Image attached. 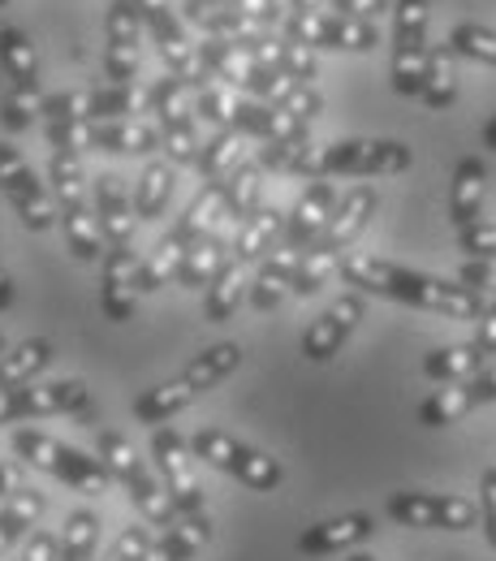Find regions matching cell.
Here are the masks:
<instances>
[{"instance_id":"cell-1","label":"cell","mask_w":496,"mask_h":561,"mask_svg":"<svg viewBox=\"0 0 496 561\" xmlns=\"http://www.w3.org/2000/svg\"><path fill=\"white\" fill-rule=\"evenodd\" d=\"M337 273L346 277V285H355L358 294H380V298H393L402 307L436 311L449 320H480L493 302V298L466 289L462 280L431 277V273L393 264V260H376V255H346Z\"/></svg>"},{"instance_id":"cell-2","label":"cell","mask_w":496,"mask_h":561,"mask_svg":"<svg viewBox=\"0 0 496 561\" xmlns=\"http://www.w3.org/2000/svg\"><path fill=\"white\" fill-rule=\"evenodd\" d=\"M238 367H242V346L238 342H216L204 354H195L173 380H164V385L147 389L142 398H135V420L164 427L177 411H186L191 402H199L220 380H229Z\"/></svg>"},{"instance_id":"cell-3","label":"cell","mask_w":496,"mask_h":561,"mask_svg":"<svg viewBox=\"0 0 496 561\" xmlns=\"http://www.w3.org/2000/svg\"><path fill=\"white\" fill-rule=\"evenodd\" d=\"M13 454H18L22 467H35V471L61 480L66 489L82 492V496H104L113 484V471L104 467V458H91V454L73 449V445L48 436V432H35V427L13 432Z\"/></svg>"},{"instance_id":"cell-4","label":"cell","mask_w":496,"mask_h":561,"mask_svg":"<svg viewBox=\"0 0 496 561\" xmlns=\"http://www.w3.org/2000/svg\"><path fill=\"white\" fill-rule=\"evenodd\" d=\"M95 454L104 458V467L113 471V480H122V484H126L130 505L139 510L151 527L169 531V527L182 518V514H177V505H173V496H169L164 484L147 471V462L135 454V445H130L122 432H113V427H95Z\"/></svg>"},{"instance_id":"cell-5","label":"cell","mask_w":496,"mask_h":561,"mask_svg":"<svg viewBox=\"0 0 496 561\" xmlns=\"http://www.w3.org/2000/svg\"><path fill=\"white\" fill-rule=\"evenodd\" d=\"M191 454L255 492L281 489V480H285V467L277 458H268L264 449H255V445H246V440H238V436H229V432H220V427H199V432L191 436Z\"/></svg>"},{"instance_id":"cell-6","label":"cell","mask_w":496,"mask_h":561,"mask_svg":"<svg viewBox=\"0 0 496 561\" xmlns=\"http://www.w3.org/2000/svg\"><path fill=\"white\" fill-rule=\"evenodd\" d=\"M155 122H160V139H164V160H173L177 169L182 164H195L199 151H204V139H199V113H195V91L164 73L151 82V108Z\"/></svg>"},{"instance_id":"cell-7","label":"cell","mask_w":496,"mask_h":561,"mask_svg":"<svg viewBox=\"0 0 496 561\" xmlns=\"http://www.w3.org/2000/svg\"><path fill=\"white\" fill-rule=\"evenodd\" d=\"M151 458H155L160 484H164V492L173 496L177 514L191 518V523H212V518H208L204 484H199V476H195L191 440H186L177 427H155V432H151Z\"/></svg>"},{"instance_id":"cell-8","label":"cell","mask_w":496,"mask_h":561,"mask_svg":"<svg viewBox=\"0 0 496 561\" xmlns=\"http://www.w3.org/2000/svg\"><path fill=\"white\" fill-rule=\"evenodd\" d=\"M415 164V151L397 139H342L320 147V178H393Z\"/></svg>"},{"instance_id":"cell-9","label":"cell","mask_w":496,"mask_h":561,"mask_svg":"<svg viewBox=\"0 0 496 561\" xmlns=\"http://www.w3.org/2000/svg\"><path fill=\"white\" fill-rule=\"evenodd\" d=\"M427 18H431L427 0H397L393 4V66H389V78H393L397 95H419L424 91V70L427 57H431Z\"/></svg>"},{"instance_id":"cell-10","label":"cell","mask_w":496,"mask_h":561,"mask_svg":"<svg viewBox=\"0 0 496 561\" xmlns=\"http://www.w3.org/2000/svg\"><path fill=\"white\" fill-rule=\"evenodd\" d=\"M384 514L393 523L419 527V531H471L480 523V505L458 492H393L384 501Z\"/></svg>"},{"instance_id":"cell-11","label":"cell","mask_w":496,"mask_h":561,"mask_svg":"<svg viewBox=\"0 0 496 561\" xmlns=\"http://www.w3.org/2000/svg\"><path fill=\"white\" fill-rule=\"evenodd\" d=\"M285 39L302 44V48H333V53H371L380 44V26L376 22H355V18H342V13H293L281 22Z\"/></svg>"},{"instance_id":"cell-12","label":"cell","mask_w":496,"mask_h":561,"mask_svg":"<svg viewBox=\"0 0 496 561\" xmlns=\"http://www.w3.org/2000/svg\"><path fill=\"white\" fill-rule=\"evenodd\" d=\"M0 195L13 204L18 220H22L31 233H44V229L57 225V208H53L44 182H39L35 169L22 160V151L9 147V142H0Z\"/></svg>"},{"instance_id":"cell-13","label":"cell","mask_w":496,"mask_h":561,"mask_svg":"<svg viewBox=\"0 0 496 561\" xmlns=\"http://www.w3.org/2000/svg\"><path fill=\"white\" fill-rule=\"evenodd\" d=\"M91 393L82 380H48V385H22V389H0V423L13 420H44V415H70L86 411Z\"/></svg>"},{"instance_id":"cell-14","label":"cell","mask_w":496,"mask_h":561,"mask_svg":"<svg viewBox=\"0 0 496 561\" xmlns=\"http://www.w3.org/2000/svg\"><path fill=\"white\" fill-rule=\"evenodd\" d=\"M142 9L139 0H108L104 13V73L108 82H135L139 78L142 44Z\"/></svg>"},{"instance_id":"cell-15","label":"cell","mask_w":496,"mask_h":561,"mask_svg":"<svg viewBox=\"0 0 496 561\" xmlns=\"http://www.w3.org/2000/svg\"><path fill=\"white\" fill-rule=\"evenodd\" d=\"M488 402H496V363L475 371L471 380H453V385L436 389L431 398H424L419 402V423L424 427H449V423H458L462 415H471Z\"/></svg>"},{"instance_id":"cell-16","label":"cell","mask_w":496,"mask_h":561,"mask_svg":"<svg viewBox=\"0 0 496 561\" xmlns=\"http://www.w3.org/2000/svg\"><path fill=\"white\" fill-rule=\"evenodd\" d=\"M367 316V302H362V294L350 289V294H342L307 333H302V358H311V363H328L333 354H342V346L350 342V333L358 329V320Z\"/></svg>"},{"instance_id":"cell-17","label":"cell","mask_w":496,"mask_h":561,"mask_svg":"<svg viewBox=\"0 0 496 561\" xmlns=\"http://www.w3.org/2000/svg\"><path fill=\"white\" fill-rule=\"evenodd\" d=\"M376 186H350L346 195H342V204L333 211V220L324 225V233L307 247V251H320V255H333V260H346V251H350V242H355L358 233L367 229V220L376 216Z\"/></svg>"},{"instance_id":"cell-18","label":"cell","mask_w":496,"mask_h":561,"mask_svg":"<svg viewBox=\"0 0 496 561\" xmlns=\"http://www.w3.org/2000/svg\"><path fill=\"white\" fill-rule=\"evenodd\" d=\"M139 268L142 260L130 247H108L100 264V307L113 324H126L135 316V294H139Z\"/></svg>"},{"instance_id":"cell-19","label":"cell","mask_w":496,"mask_h":561,"mask_svg":"<svg viewBox=\"0 0 496 561\" xmlns=\"http://www.w3.org/2000/svg\"><path fill=\"white\" fill-rule=\"evenodd\" d=\"M337 204H342V195H337V186H333L328 178L311 182V186L298 195V204L285 211V242H281V247L307 251V247H311V242L324 233V225L333 220Z\"/></svg>"},{"instance_id":"cell-20","label":"cell","mask_w":496,"mask_h":561,"mask_svg":"<svg viewBox=\"0 0 496 561\" xmlns=\"http://www.w3.org/2000/svg\"><path fill=\"white\" fill-rule=\"evenodd\" d=\"M376 536V518L367 510H350V514H337V518H324V523H311L302 536H298V549L307 558H333V553H350L362 540Z\"/></svg>"},{"instance_id":"cell-21","label":"cell","mask_w":496,"mask_h":561,"mask_svg":"<svg viewBox=\"0 0 496 561\" xmlns=\"http://www.w3.org/2000/svg\"><path fill=\"white\" fill-rule=\"evenodd\" d=\"M95 220H100V233L108 238V247H130L135 238V199L126 191V182L117 173H100L95 182Z\"/></svg>"},{"instance_id":"cell-22","label":"cell","mask_w":496,"mask_h":561,"mask_svg":"<svg viewBox=\"0 0 496 561\" xmlns=\"http://www.w3.org/2000/svg\"><path fill=\"white\" fill-rule=\"evenodd\" d=\"M155 147H164L160 126L147 122H86V151H113V156H151Z\"/></svg>"},{"instance_id":"cell-23","label":"cell","mask_w":496,"mask_h":561,"mask_svg":"<svg viewBox=\"0 0 496 561\" xmlns=\"http://www.w3.org/2000/svg\"><path fill=\"white\" fill-rule=\"evenodd\" d=\"M484 195H488V164H484L480 156L458 160V169H453V191H449V220H453L458 233L471 229V225H480V216H484Z\"/></svg>"},{"instance_id":"cell-24","label":"cell","mask_w":496,"mask_h":561,"mask_svg":"<svg viewBox=\"0 0 496 561\" xmlns=\"http://www.w3.org/2000/svg\"><path fill=\"white\" fill-rule=\"evenodd\" d=\"M298 260H302V251H293V247H273V251L259 260V268H255L251 298H246V302H251L255 311H277L281 298L289 294V285H293Z\"/></svg>"},{"instance_id":"cell-25","label":"cell","mask_w":496,"mask_h":561,"mask_svg":"<svg viewBox=\"0 0 496 561\" xmlns=\"http://www.w3.org/2000/svg\"><path fill=\"white\" fill-rule=\"evenodd\" d=\"M251 264H242L238 255H229L224 260V268L212 277V285L204 289V316L212 320V324H224L246 298H251Z\"/></svg>"},{"instance_id":"cell-26","label":"cell","mask_w":496,"mask_h":561,"mask_svg":"<svg viewBox=\"0 0 496 561\" xmlns=\"http://www.w3.org/2000/svg\"><path fill=\"white\" fill-rule=\"evenodd\" d=\"M229 247H233V238L216 225L212 233H204L199 242H191V251H186V260H182V268H177V285H186V289H208L212 277L224 268V260H229Z\"/></svg>"},{"instance_id":"cell-27","label":"cell","mask_w":496,"mask_h":561,"mask_svg":"<svg viewBox=\"0 0 496 561\" xmlns=\"http://www.w3.org/2000/svg\"><path fill=\"white\" fill-rule=\"evenodd\" d=\"M0 66L9 73L13 91H31L39 95V57H35V44L26 31L18 26H0Z\"/></svg>"},{"instance_id":"cell-28","label":"cell","mask_w":496,"mask_h":561,"mask_svg":"<svg viewBox=\"0 0 496 561\" xmlns=\"http://www.w3.org/2000/svg\"><path fill=\"white\" fill-rule=\"evenodd\" d=\"M251 57L264 61V66H273V70H281L285 78H293V82H307V87H315V78H320L315 53L302 48V44H293V39H273V35H264V39L251 48Z\"/></svg>"},{"instance_id":"cell-29","label":"cell","mask_w":496,"mask_h":561,"mask_svg":"<svg viewBox=\"0 0 496 561\" xmlns=\"http://www.w3.org/2000/svg\"><path fill=\"white\" fill-rule=\"evenodd\" d=\"M277 233H285V211L281 208H259L246 225H238V233H233V247H229V255H238L242 264H259L268 251H273V242H277Z\"/></svg>"},{"instance_id":"cell-30","label":"cell","mask_w":496,"mask_h":561,"mask_svg":"<svg viewBox=\"0 0 496 561\" xmlns=\"http://www.w3.org/2000/svg\"><path fill=\"white\" fill-rule=\"evenodd\" d=\"M48 496L35 489L9 492V501L0 505V553H9L18 540H31V527L44 518Z\"/></svg>"},{"instance_id":"cell-31","label":"cell","mask_w":496,"mask_h":561,"mask_svg":"<svg viewBox=\"0 0 496 561\" xmlns=\"http://www.w3.org/2000/svg\"><path fill=\"white\" fill-rule=\"evenodd\" d=\"M259 195H264V169H259V160H242V164L224 178V220L246 225L255 211L264 208Z\"/></svg>"},{"instance_id":"cell-32","label":"cell","mask_w":496,"mask_h":561,"mask_svg":"<svg viewBox=\"0 0 496 561\" xmlns=\"http://www.w3.org/2000/svg\"><path fill=\"white\" fill-rule=\"evenodd\" d=\"M173 186H177V164L173 160H147V169L135 182V216L139 220L164 216L169 199H173Z\"/></svg>"},{"instance_id":"cell-33","label":"cell","mask_w":496,"mask_h":561,"mask_svg":"<svg viewBox=\"0 0 496 561\" xmlns=\"http://www.w3.org/2000/svg\"><path fill=\"white\" fill-rule=\"evenodd\" d=\"M488 363H496V358H488L475 342H462V346H445V351L427 354L424 376L436 380V385H453V380H471V376L484 371Z\"/></svg>"},{"instance_id":"cell-34","label":"cell","mask_w":496,"mask_h":561,"mask_svg":"<svg viewBox=\"0 0 496 561\" xmlns=\"http://www.w3.org/2000/svg\"><path fill=\"white\" fill-rule=\"evenodd\" d=\"M48 182L57 195V220L66 211H86V173H82V156L73 151H53L48 160Z\"/></svg>"},{"instance_id":"cell-35","label":"cell","mask_w":496,"mask_h":561,"mask_svg":"<svg viewBox=\"0 0 496 561\" xmlns=\"http://www.w3.org/2000/svg\"><path fill=\"white\" fill-rule=\"evenodd\" d=\"M48 363H53V342H48V337H26L22 346L0 354V389H22V385H31Z\"/></svg>"},{"instance_id":"cell-36","label":"cell","mask_w":496,"mask_h":561,"mask_svg":"<svg viewBox=\"0 0 496 561\" xmlns=\"http://www.w3.org/2000/svg\"><path fill=\"white\" fill-rule=\"evenodd\" d=\"M186 242L177 238V233H164L160 242H155V251L142 260L139 268V294H155V289H164L169 280H177V268H182V260H186Z\"/></svg>"},{"instance_id":"cell-37","label":"cell","mask_w":496,"mask_h":561,"mask_svg":"<svg viewBox=\"0 0 496 561\" xmlns=\"http://www.w3.org/2000/svg\"><path fill=\"white\" fill-rule=\"evenodd\" d=\"M453 48L449 44H436L431 48V57H427V70H424V91H419V100H424L427 108H449L453 100H458V73H453Z\"/></svg>"},{"instance_id":"cell-38","label":"cell","mask_w":496,"mask_h":561,"mask_svg":"<svg viewBox=\"0 0 496 561\" xmlns=\"http://www.w3.org/2000/svg\"><path fill=\"white\" fill-rule=\"evenodd\" d=\"M238 164H242V135L238 130H216L212 139L204 142L199 160H195V169H199L204 182H224Z\"/></svg>"},{"instance_id":"cell-39","label":"cell","mask_w":496,"mask_h":561,"mask_svg":"<svg viewBox=\"0 0 496 561\" xmlns=\"http://www.w3.org/2000/svg\"><path fill=\"white\" fill-rule=\"evenodd\" d=\"M212 540V523H191V518H177L169 531H160L155 540V558L160 561H191L204 545Z\"/></svg>"},{"instance_id":"cell-40","label":"cell","mask_w":496,"mask_h":561,"mask_svg":"<svg viewBox=\"0 0 496 561\" xmlns=\"http://www.w3.org/2000/svg\"><path fill=\"white\" fill-rule=\"evenodd\" d=\"M238 104H242V91H233L229 82H208L195 91V113L216 126V130H233L238 122Z\"/></svg>"},{"instance_id":"cell-41","label":"cell","mask_w":496,"mask_h":561,"mask_svg":"<svg viewBox=\"0 0 496 561\" xmlns=\"http://www.w3.org/2000/svg\"><path fill=\"white\" fill-rule=\"evenodd\" d=\"M449 48L466 61H484V66H496V31L480 26V22H462L449 31Z\"/></svg>"},{"instance_id":"cell-42","label":"cell","mask_w":496,"mask_h":561,"mask_svg":"<svg viewBox=\"0 0 496 561\" xmlns=\"http://www.w3.org/2000/svg\"><path fill=\"white\" fill-rule=\"evenodd\" d=\"M139 9L147 31H151V39H155V48H169V44H182L186 39V26H182V18H177V9L169 0H139Z\"/></svg>"},{"instance_id":"cell-43","label":"cell","mask_w":496,"mask_h":561,"mask_svg":"<svg viewBox=\"0 0 496 561\" xmlns=\"http://www.w3.org/2000/svg\"><path fill=\"white\" fill-rule=\"evenodd\" d=\"M44 117V95H31V91H9L4 104H0V122L18 135V130H31V122Z\"/></svg>"},{"instance_id":"cell-44","label":"cell","mask_w":496,"mask_h":561,"mask_svg":"<svg viewBox=\"0 0 496 561\" xmlns=\"http://www.w3.org/2000/svg\"><path fill=\"white\" fill-rule=\"evenodd\" d=\"M100 561H160L155 558V536H151L147 527H126V531L117 536V545Z\"/></svg>"},{"instance_id":"cell-45","label":"cell","mask_w":496,"mask_h":561,"mask_svg":"<svg viewBox=\"0 0 496 561\" xmlns=\"http://www.w3.org/2000/svg\"><path fill=\"white\" fill-rule=\"evenodd\" d=\"M229 9H238L242 18H251V22L264 26V31L281 26L285 18H289V4H285V0H229Z\"/></svg>"},{"instance_id":"cell-46","label":"cell","mask_w":496,"mask_h":561,"mask_svg":"<svg viewBox=\"0 0 496 561\" xmlns=\"http://www.w3.org/2000/svg\"><path fill=\"white\" fill-rule=\"evenodd\" d=\"M458 247H462L471 260H493L496 264V225L480 220V225L462 229V233H458Z\"/></svg>"},{"instance_id":"cell-47","label":"cell","mask_w":496,"mask_h":561,"mask_svg":"<svg viewBox=\"0 0 496 561\" xmlns=\"http://www.w3.org/2000/svg\"><path fill=\"white\" fill-rule=\"evenodd\" d=\"M480 527H484V540L496 549V467L480 476Z\"/></svg>"},{"instance_id":"cell-48","label":"cell","mask_w":496,"mask_h":561,"mask_svg":"<svg viewBox=\"0 0 496 561\" xmlns=\"http://www.w3.org/2000/svg\"><path fill=\"white\" fill-rule=\"evenodd\" d=\"M328 4H333V13L355 18V22H380L389 9V0H328Z\"/></svg>"},{"instance_id":"cell-49","label":"cell","mask_w":496,"mask_h":561,"mask_svg":"<svg viewBox=\"0 0 496 561\" xmlns=\"http://www.w3.org/2000/svg\"><path fill=\"white\" fill-rule=\"evenodd\" d=\"M22 561H61V536H53V531H31Z\"/></svg>"},{"instance_id":"cell-50","label":"cell","mask_w":496,"mask_h":561,"mask_svg":"<svg viewBox=\"0 0 496 561\" xmlns=\"http://www.w3.org/2000/svg\"><path fill=\"white\" fill-rule=\"evenodd\" d=\"M471 342L488 354V358H496V298L488 302V311L475 320V337H471Z\"/></svg>"},{"instance_id":"cell-51","label":"cell","mask_w":496,"mask_h":561,"mask_svg":"<svg viewBox=\"0 0 496 561\" xmlns=\"http://www.w3.org/2000/svg\"><path fill=\"white\" fill-rule=\"evenodd\" d=\"M22 492V462H0V496Z\"/></svg>"},{"instance_id":"cell-52","label":"cell","mask_w":496,"mask_h":561,"mask_svg":"<svg viewBox=\"0 0 496 561\" xmlns=\"http://www.w3.org/2000/svg\"><path fill=\"white\" fill-rule=\"evenodd\" d=\"M13 307V277L4 273V264H0V311H9Z\"/></svg>"},{"instance_id":"cell-53","label":"cell","mask_w":496,"mask_h":561,"mask_svg":"<svg viewBox=\"0 0 496 561\" xmlns=\"http://www.w3.org/2000/svg\"><path fill=\"white\" fill-rule=\"evenodd\" d=\"M320 4H324V0H289V9H293V13H315Z\"/></svg>"},{"instance_id":"cell-54","label":"cell","mask_w":496,"mask_h":561,"mask_svg":"<svg viewBox=\"0 0 496 561\" xmlns=\"http://www.w3.org/2000/svg\"><path fill=\"white\" fill-rule=\"evenodd\" d=\"M484 147H488V151H496V117L484 126Z\"/></svg>"},{"instance_id":"cell-55","label":"cell","mask_w":496,"mask_h":561,"mask_svg":"<svg viewBox=\"0 0 496 561\" xmlns=\"http://www.w3.org/2000/svg\"><path fill=\"white\" fill-rule=\"evenodd\" d=\"M346 561H376V558H367V553H350Z\"/></svg>"},{"instance_id":"cell-56","label":"cell","mask_w":496,"mask_h":561,"mask_svg":"<svg viewBox=\"0 0 496 561\" xmlns=\"http://www.w3.org/2000/svg\"><path fill=\"white\" fill-rule=\"evenodd\" d=\"M4 351H9V346H4V333H0V354H4Z\"/></svg>"},{"instance_id":"cell-57","label":"cell","mask_w":496,"mask_h":561,"mask_svg":"<svg viewBox=\"0 0 496 561\" xmlns=\"http://www.w3.org/2000/svg\"><path fill=\"white\" fill-rule=\"evenodd\" d=\"M208 4H229V0H208Z\"/></svg>"},{"instance_id":"cell-58","label":"cell","mask_w":496,"mask_h":561,"mask_svg":"<svg viewBox=\"0 0 496 561\" xmlns=\"http://www.w3.org/2000/svg\"><path fill=\"white\" fill-rule=\"evenodd\" d=\"M0 4H9V0H0Z\"/></svg>"}]
</instances>
